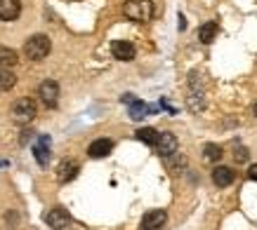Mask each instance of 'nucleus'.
I'll list each match as a JSON object with an SVG mask.
<instances>
[{
  "instance_id": "14",
  "label": "nucleus",
  "mask_w": 257,
  "mask_h": 230,
  "mask_svg": "<svg viewBox=\"0 0 257 230\" xmlns=\"http://www.w3.org/2000/svg\"><path fill=\"white\" fill-rule=\"evenodd\" d=\"M151 113H156V106H147V104L140 99L130 101V118H133V120H142V118H147V115H151Z\"/></svg>"
},
{
  "instance_id": "16",
  "label": "nucleus",
  "mask_w": 257,
  "mask_h": 230,
  "mask_svg": "<svg viewBox=\"0 0 257 230\" xmlns=\"http://www.w3.org/2000/svg\"><path fill=\"white\" fill-rule=\"evenodd\" d=\"M19 62V54L10 47H0V68H12Z\"/></svg>"
},
{
  "instance_id": "15",
  "label": "nucleus",
  "mask_w": 257,
  "mask_h": 230,
  "mask_svg": "<svg viewBox=\"0 0 257 230\" xmlns=\"http://www.w3.org/2000/svg\"><path fill=\"white\" fill-rule=\"evenodd\" d=\"M198 38H201V42L210 45L212 40L217 38V24H215V22H205L201 28H198Z\"/></svg>"
},
{
  "instance_id": "23",
  "label": "nucleus",
  "mask_w": 257,
  "mask_h": 230,
  "mask_svg": "<svg viewBox=\"0 0 257 230\" xmlns=\"http://www.w3.org/2000/svg\"><path fill=\"white\" fill-rule=\"evenodd\" d=\"M252 113H255V118H257V104H255V108H252Z\"/></svg>"
},
{
  "instance_id": "19",
  "label": "nucleus",
  "mask_w": 257,
  "mask_h": 230,
  "mask_svg": "<svg viewBox=\"0 0 257 230\" xmlns=\"http://www.w3.org/2000/svg\"><path fill=\"white\" fill-rule=\"evenodd\" d=\"M203 158L208 162H219L222 160V148L217 144H208V146L203 148Z\"/></svg>"
},
{
  "instance_id": "22",
  "label": "nucleus",
  "mask_w": 257,
  "mask_h": 230,
  "mask_svg": "<svg viewBox=\"0 0 257 230\" xmlns=\"http://www.w3.org/2000/svg\"><path fill=\"white\" fill-rule=\"evenodd\" d=\"M29 138H31V132H22V136H19V141H22V144H26Z\"/></svg>"
},
{
  "instance_id": "9",
  "label": "nucleus",
  "mask_w": 257,
  "mask_h": 230,
  "mask_svg": "<svg viewBox=\"0 0 257 230\" xmlns=\"http://www.w3.org/2000/svg\"><path fill=\"white\" fill-rule=\"evenodd\" d=\"M234 178H236V174H234V169L231 167H215L212 169V184L217 186V188H226V186H231L234 184Z\"/></svg>"
},
{
  "instance_id": "18",
  "label": "nucleus",
  "mask_w": 257,
  "mask_h": 230,
  "mask_svg": "<svg viewBox=\"0 0 257 230\" xmlns=\"http://www.w3.org/2000/svg\"><path fill=\"white\" fill-rule=\"evenodd\" d=\"M137 138L144 141V144H149V146H154L158 138V132L154 130V127H142V130H137Z\"/></svg>"
},
{
  "instance_id": "3",
  "label": "nucleus",
  "mask_w": 257,
  "mask_h": 230,
  "mask_svg": "<svg viewBox=\"0 0 257 230\" xmlns=\"http://www.w3.org/2000/svg\"><path fill=\"white\" fill-rule=\"evenodd\" d=\"M38 115V108H36V101L33 99H19L15 101L12 106V120L19 124H29Z\"/></svg>"
},
{
  "instance_id": "17",
  "label": "nucleus",
  "mask_w": 257,
  "mask_h": 230,
  "mask_svg": "<svg viewBox=\"0 0 257 230\" xmlns=\"http://www.w3.org/2000/svg\"><path fill=\"white\" fill-rule=\"evenodd\" d=\"M17 84V76L10 68H0V92H8Z\"/></svg>"
},
{
  "instance_id": "11",
  "label": "nucleus",
  "mask_w": 257,
  "mask_h": 230,
  "mask_svg": "<svg viewBox=\"0 0 257 230\" xmlns=\"http://www.w3.org/2000/svg\"><path fill=\"white\" fill-rule=\"evenodd\" d=\"M78 162L73 160H64L62 164H59V169H57V178H59V184H69V181H73V178L78 176Z\"/></svg>"
},
{
  "instance_id": "8",
  "label": "nucleus",
  "mask_w": 257,
  "mask_h": 230,
  "mask_svg": "<svg viewBox=\"0 0 257 230\" xmlns=\"http://www.w3.org/2000/svg\"><path fill=\"white\" fill-rule=\"evenodd\" d=\"M111 52H113V56H116L118 62H133L137 50H135V45L130 42V40H113Z\"/></svg>"
},
{
  "instance_id": "1",
  "label": "nucleus",
  "mask_w": 257,
  "mask_h": 230,
  "mask_svg": "<svg viewBox=\"0 0 257 230\" xmlns=\"http://www.w3.org/2000/svg\"><path fill=\"white\" fill-rule=\"evenodd\" d=\"M123 14L130 19V22H151L154 16V2L151 0H127L123 5Z\"/></svg>"
},
{
  "instance_id": "12",
  "label": "nucleus",
  "mask_w": 257,
  "mask_h": 230,
  "mask_svg": "<svg viewBox=\"0 0 257 230\" xmlns=\"http://www.w3.org/2000/svg\"><path fill=\"white\" fill-rule=\"evenodd\" d=\"M111 150H113V141H111V138H97V141L90 144L87 155H90V158H106Z\"/></svg>"
},
{
  "instance_id": "4",
  "label": "nucleus",
  "mask_w": 257,
  "mask_h": 230,
  "mask_svg": "<svg viewBox=\"0 0 257 230\" xmlns=\"http://www.w3.org/2000/svg\"><path fill=\"white\" fill-rule=\"evenodd\" d=\"M154 146H156V153L161 158H170V155L177 153V136L172 132H161Z\"/></svg>"
},
{
  "instance_id": "2",
  "label": "nucleus",
  "mask_w": 257,
  "mask_h": 230,
  "mask_svg": "<svg viewBox=\"0 0 257 230\" xmlns=\"http://www.w3.org/2000/svg\"><path fill=\"white\" fill-rule=\"evenodd\" d=\"M52 50V42L47 36L38 33V36H31V38L26 40V45H24V54H26V59H31V62H43L47 54Z\"/></svg>"
},
{
  "instance_id": "21",
  "label": "nucleus",
  "mask_w": 257,
  "mask_h": 230,
  "mask_svg": "<svg viewBox=\"0 0 257 230\" xmlns=\"http://www.w3.org/2000/svg\"><path fill=\"white\" fill-rule=\"evenodd\" d=\"M248 176L252 178V181H257V164H252V167L248 169Z\"/></svg>"
},
{
  "instance_id": "10",
  "label": "nucleus",
  "mask_w": 257,
  "mask_h": 230,
  "mask_svg": "<svg viewBox=\"0 0 257 230\" xmlns=\"http://www.w3.org/2000/svg\"><path fill=\"white\" fill-rule=\"evenodd\" d=\"M19 14H22L19 0H0V19L3 22H15Z\"/></svg>"
},
{
  "instance_id": "20",
  "label": "nucleus",
  "mask_w": 257,
  "mask_h": 230,
  "mask_svg": "<svg viewBox=\"0 0 257 230\" xmlns=\"http://www.w3.org/2000/svg\"><path fill=\"white\" fill-rule=\"evenodd\" d=\"M234 158H236V162H245L248 160V150H245L243 146H238L236 148V153H234Z\"/></svg>"
},
{
  "instance_id": "13",
  "label": "nucleus",
  "mask_w": 257,
  "mask_h": 230,
  "mask_svg": "<svg viewBox=\"0 0 257 230\" xmlns=\"http://www.w3.org/2000/svg\"><path fill=\"white\" fill-rule=\"evenodd\" d=\"M33 155H36V162L40 167H47V162H50V136L38 138V144L33 146Z\"/></svg>"
},
{
  "instance_id": "5",
  "label": "nucleus",
  "mask_w": 257,
  "mask_h": 230,
  "mask_svg": "<svg viewBox=\"0 0 257 230\" xmlns=\"http://www.w3.org/2000/svg\"><path fill=\"white\" fill-rule=\"evenodd\" d=\"M38 96H40V101H43L47 108H55L57 104H59V84H57L55 80H45V82H40Z\"/></svg>"
},
{
  "instance_id": "6",
  "label": "nucleus",
  "mask_w": 257,
  "mask_h": 230,
  "mask_svg": "<svg viewBox=\"0 0 257 230\" xmlns=\"http://www.w3.org/2000/svg\"><path fill=\"white\" fill-rule=\"evenodd\" d=\"M45 223L52 230H64L71 223V214L64 207H55V209H50V212L45 214Z\"/></svg>"
},
{
  "instance_id": "7",
  "label": "nucleus",
  "mask_w": 257,
  "mask_h": 230,
  "mask_svg": "<svg viewBox=\"0 0 257 230\" xmlns=\"http://www.w3.org/2000/svg\"><path fill=\"white\" fill-rule=\"evenodd\" d=\"M165 221H168V214L163 209H151L142 218V230H161L165 226Z\"/></svg>"
}]
</instances>
